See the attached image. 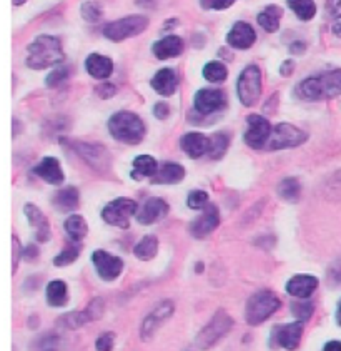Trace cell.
Returning <instances> with one entry per match:
<instances>
[{
  "label": "cell",
  "mask_w": 341,
  "mask_h": 351,
  "mask_svg": "<svg viewBox=\"0 0 341 351\" xmlns=\"http://www.w3.org/2000/svg\"><path fill=\"white\" fill-rule=\"evenodd\" d=\"M296 95L308 102L335 99L341 95V69L323 72L300 82L296 87Z\"/></svg>",
  "instance_id": "6da1fadb"
},
{
  "label": "cell",
  "mask_w": 341,
  "mask_h": 351,
  "mask_svg": "<svg viewBox=\"0 0 341 351\" xmlns=\"http://www.w3.org/2000/svg\"><path fill=\"white\" fill-rule=\"evenodd\" d=\"M27 67L34 70H44L56 67L65 60V53L62 50V44L54 35H38L37 38L27 47Z\"/></svg>",
  "instance_id": "7a4b0ae2"
},
{
  "label": "cell",
  "mask_w": 341,
  "mask_h": 351,
  "mask_svg": "<svg viewBox=\"0 0 341 351\" xmlns=\"http://www.w3.org/2000/svg\"><path fill=\"white\" fill-rule=\"evenodd\" d=\"M108 132L117 142L127 143V145H139L143 140L147 128L143 120L133 112H117L108 119Z\"/></svg>",
  "instance_id": "3957f363"
},
{
  "label": "cell",
  "mask_w": 341,
  "mask_h": 351,
  "mask_svg": "<svg viewBox=\"0 0 341 351\" xmlns=\"http://www.w3.org/2000/svg\"><path fill=\"white\" fill-rule=\"evenodd\" d=\"M281 306V300L270 290H261L250 296L245 308V318L250 326H258L272 318Z\"/></svg>",
  "instance_id": "277c9868"
},
{
  "label": "cell",
  "mask_w": 341,
  "mask_h": 351,
  "mask_svg": "<svg viewBox=\"0 0 341 351\" xmlns=\"http://www.w3.org/2000/svg\"><path fill=\"white\" fill-rule=\"evenodd\" d=\"M233 325V318L225 310H218L197 335V341L195 343H197V346L202 351L210 350L211 346L217 345L222 338H225L230 333Z\"/></svg>",
  "instance_id": "5b68a950"
},
{
  "label": "cell",
  "mask_w": 341,
  "mask_h": 351,
  "mask_svg": "<svg viewBox=\"0 0 341 351\" xmlns=\"http://www.w3.org/2000/svg\"><path fill=\"white\" fill-rule=\"evenodd\" d=\"M148 21L145 15H128V17L113 21L104 27V37L112 42H121L127 38L140 35L143 30H147Z\"/></svg>",
  "instance_id": "8992f818"
},
{
  "label": "cell",
  "mask_w": 341,
  "mask_h": 351,
  "mask_svg": "<svg viewBox=\"0 0 341 351\" xmlns=\"http://www.w3.org/2000/svg\"><path fill=\"white\" fill-rule=\"evenodd\" d=\"M237 93L245 107H253L261 95V72L257 65L243 69L237 80Z\"/></svg>",
  "instance_id": "52a82bcc"
},
{
  "label": "cell",
  "mask_w": 341,
  "mask_h": 351,
  "mask_svg": "<svg viewBox=\"0 0 341 351\" xmlns=\"http://www.w3.org/2000/svg\"><path fill=\"white\" fill-rule=\"evenodd\" d=\"M308 140L307 132L300 130L292 123H278L273 127L272 135H270L266 150H285V148L300 147Z\"/></svg>",
  "instance_id": "ba28073f"
},
{
  "label": "cell",
  "mask_w": 341,
  "mask_h": 351,
  "mask_svg": "<svg viewBox=\"0 0 341 351\" xmlns=\"http://www.w3.org/2000/svg\"><path fill=\"white\" fill-rule=\"evenodd\" d=\"M137 215V202L132 198H115L110 204H107L102 210V218L112 227L128 228L130 227V218Z\"/></svg>",
  "instance_id": "9c48e42d"
},
{
  "label": "cell",
  "mask_w": 341,
  "mask_h": 351,
  "mask_svg": "<svg viewBox=\"0 0 341 351\" xmlns=\"http://www.w3.org/2000/svg\"><path fill=\"white\" fill-rule=\"evenodd\" d=\"M70 148L84 160L90 169L97 171H105L110 169V155L108 150L100 143H87V142H69Z\"/></svg>",
  "instance_id": "30bf717a"
},
{
  "label": "cell",
  "mask_w": 341,
  "mask_h": 351,
  "mask_svg": "<svg viewBox=\"0 0 341 351\" xmlns=\"http://www.w3.org/2000/svg\"><path fill=\"white\" fill-rule=\"evenodd\" d=\"M305 323L295 322L288 325H277L270 335V345L272 348H283L286 351H295L300 346L303 337Z\"/></svg>",
  "instance_id": "8fae6325"
},
{
  "label": "cell",
  "mask_w": 341,
  "mask_h": 351,
  "mask_svg": "<svg viewBox=\"0 0 341 351\" xmlns=\"http://www.w3.org/2000/svg\"><path fill=\"white\" fill-rule=\"evenodd\" d=\"M175 313V303L172 300H163V302L156 303L154 310L143 318L142 326H140V337L143 341L150 340L152 337L156 333V330L172 318V315Z\"/></svg>",
  "instance_id": "7c38bea8"
},
{
  "label": "cell",
  "mask_w": 341,
  "mask_h": 351,
  "mask_svg": "<svg viewBox=\"0 0 341 351\" xmlns=\"http://www.w3.org/2000/svg\"><path fill=\"white\" fill-rule=\"evenodd\" d=\"M246 123H248V128H246L245 136H243L246 145L250 148H255V150H261V148H265L273 130L272 125L268 122V119L253 114L246 117Z\"/></svg>",
  "instance_id": "4fadbf2b"
},
{
  "label": "cell",
  "mask_w": 341,
  "mask_h": 351,
  "mask_svg": "<svg viewBox=\"0 0 341 351\" xmlns=\"http://www.w3.org/2000/svg\"><path fill=\"white\" fill-rule=\"evenodd\" d=\"M92 263L95 265L97 273L105 282H113L124 271V260L105 250H97L92 253Z\"/></svg>",
  "instance_id": "5bb4252c"
},
{
  "label": "cell",
  "mask_w": 341,
  "mask_h": 351,
  "mask_svg": "<svg viewBox=\"0 0 341 351\" xmlns=\"http://www.w3.org/2000/svg\"><path fill=\"white\" fill-rule=\"evenodd\" d=\"M195 110L202 115H211L226 107V95L220 88H202L195 93Z\"/></svg>",
  "instance_id": "9a60e30c"
},
{
  "label": "cell",
  "mask_w": 341,
  "mask_h": 351,
  "mask_svg": "<svg viewBox=\"0 0 341 351\" xmlns=\"http://www.w3.org/2000/svg\"><path fill=\"white\" fill-rule=\"evenodd\" d=\"M218 225H220V213H218V208L215 205L209 204L203 208L202 215L195 218L190 223V233L191 237L202 240V238H207L210 233H213Z\"/></svg>",
  "instance_id": "2e32d148"
},
{
  "label": "cell",
  "mask_w": 341,
  "mask_h": 351,
  "mask_svg": "<svg viewBox=\"0 0 341 351\" xmlns=\"http://www.w3.org/2000/svg\"><path fill=\"white\" fill-rule=\"evenodd\" d=\"M257 40V32L248 22H237L226 34V42L237 50L250 49Z\"/></svg>",
  "instance_id": "e0dca14e"
},
{
  "label": "cell",
  "mask_w": 341,
  "mask_h": 351,
  "mask_svg": "<svg viewBox=\"0 0 341 351\" xmlns=\"http://www.w3.org/2000/svg\"><path fill=\"white\" fill-rule=\"evenodd\" d=\"M168 215V204L162 198H148L142 208L137 212V221L140 225H152L155 221L163 220Z\"/></svg>",
  "instance_id": "ac0fdd59"
},
{
  "label": "cell",
  "mask_w": 341,
  "mask_h": 351,
  "mask_svg": "<svg viewBox=\"0 0 341 351\" xmlns=\"http://www.w3.org/2000/svg\"><path fill=\"white\" fill-rule=\"evenodd\" d=\"M318 288V278L313 275H295L286 283V293L293 298H309Z\"/></svg>",
  "instance_id": "d6986e66"
},
{
  "label": "cell",
  "mask_w": 341,
  "mask_h": 351,
  "mask_svg": "<svg viewBox=\"0 0 341 351\" xmlns=\"http://www.w3.org/2000/svg\"><path fill=\"white\" fill-rule=\"evenodd\" d=\"M23 213H25L27 220H29L30 227L35 230V237L40 243L50 240V225L47 217L42 213L40 208H37L34 204H27L23 206Z\"/></svg>",
  "instance_id": "ffe728a7"
},
{
  "label": "cell",
  "mask_w": 341,
  "mask_h": 351,
  "mask_svg": "<svg viewBox=\"0 0 341 351\" xmlns=\"http://www.w3.org/2000/svg\"><path fill=\"white\" fill-rule=\"evenodd\" d=\"M34 173L49 183V185H62L65 180L64 170H62L60 162L56 157H45L35 167Z\"/></svg>",
  "instance_id": "44dd1931"
},
{
  "label": "cell",
  "mask_w": 341,
  "mask_h": 351,
  "mask_svg": "<svg viewBox=\"0 0 341 351\" xmlns=\"http://www.w3.org/2000/svg\"><path fill=\"white\" fill-rule=\"evenodd\" d=\"M180 147L190 158H200L209 154L210 138L207 135L198 134V132H190L180 138Z\"/></svg>",
  "instance_id": "7402d4cb"
},
{
  "label": "cell",
  "mask_w": 341,
  "mask_h": 351,
  "mask_svg": "<svg viewBox=\"0 0 341 351\" xmlns=\"http://www.w3.org/2000/svg\"><path fill=\"white\" fill-rule=\"evenodd\" d=\"M185 44H183L182 37L178 35H168V37L160 38L156 40L154 47H152V52L158 60H167V58H174L182 56Z\"/></svg>",
  "instance_id": "603a6c76"
},
{
  "label": "cell",
  "mask_w": 341,
  "mask_h": 351,
  "mask_svg": "<svg viewBox=\"0 0 341 351\" xmlns=\"http://www.w3.org/2000/svg\"><path fill=\"white\" fill-rule=\"evenodd\" d=\"M152 88L163 97L174 95L178 88V75L174 69H162L152 79Z\"/></svg>",
  "instance_id": "cb8c5ba5"
},
{
  "label": "cell",
  "mask_w": 341,
  "mask_h": 351,
  "mask_svg": "<svg viewBox=\"0 0 341 351\" xmlns=\"http://www.w3.org/2000/svg\"><path fill=\"white\" fill-rule=\"evenodd\" d=\"M85 70L93 79L105 80L112 75L113 62L112 58L100 56V53H90L87 60H85Z\"/></svg>",
  "instance_id": "d4e9b609"
},
{
  "label": "cell",
  "mask_w": 341,
  "mask_h": 351,
  "mask_svg": "<svg viewBox=\"0 0 341 351\" xmlns=\"http://www.w3.org/2000/svg\"><path fill=\"white\" fill-rule=\"evenodd\" d=\"M185 169L180 163L168 162L160 167L155 177L152 178V183L154 185H175V183H180L185 178Z\"/></svg>",
  "instance_id": "484cf974"
},
{
  "label": "cell",
  "mask_w": 341,
  "mask_h": 351,
  "mask_svg": "<svg viewBox=\"0 0 341 351\" xmlns=\"http://www.w3.org/2000/svg\"><path fill=\"white\" fill-rule=\"evenodd\" d=\"M158 163L152 155H139L133 160V170L132 178L133 180H140V178H154L158 171Z\"/></svg>",
  "instance_id": "4316f807"
},
{
  "label": "cell",
  "mask_w": 341,
  "mask_h": 351,
  "mask_svg": "<svg viewBox=\"0 0 341 351\" xmlns=\"http://www.w3.org/2000/svg\"><path fill=\"white\" fill-rule=\"evenodd\" d=\"M281 15H283V10L278 5H268L258 14L257 22L261 29L266 30L268 34H275L278 29H280V21Z\"/></svg>",
  "instance_id": "83f0119b"
},
{
  "label": "cell",
  "mask_w": 341,
  "mask_h": 351,
  "mask_svg": "<svg viewBox=\"0 0 341 351\" xmlns=\"http://www.w3.org/2000/svg\"><path fill=\"white\" fill-rule=\"evenodd\" d=\"M80 204V193L75 186H67L62 189L60 192H57L54 197V205L57 206V210L60 212H73Z\"/></svg>",
  "instance_id": "f1b7e54d"
},
{
  "label": "cell",
  "mask_w": 341,
  "mask_h": 351,
  "mask_svg": "<svg viewBox=\"0 0 341 351\" xmlns=\"http://www.w3.org/2000/svg\"><path fill=\"white\" fill-rule=\"evenodd\" d=\"M47 303L50 306H64L69 302V290H67V283L62 280H54L47 285L45 290Z\"/></svg>",
  "instance_id": "f546056e"
},
{
  "label": "cell",
  "mask_w": 341,
  "mask_h": 351,
  "mask_svg": "<svg viewBox=\"0 0 341 351\" xmlns=\"http://www.w3.org/2000/svg\"><path fill=\"white\" fill-rule=\"evenodd\" d=\"M64 228H65V233L70 238V241H77V243H80L89 233L87 221H85V218L80 215H70L65 220Z\"/></svg>",
  "instance_id": "4dcf8cb0"
},
{
  "label": "cell",
  "mask_w": 341,
  "mask_h": 351,
  "mask_svg": "<svg viewBox=\"0 0 341 351\" xmlns=\"http://www.w3.org/2000/svg\"><path fill=\"white\" fill-rule=\"evenodd\" d=\"M277 192H278V195H280V198H283L285 202L295 204V202L300 200L301 185H300V182H298V178L288 177V178H283V180L278 183Z\"/></svg>",
  "instance_id": "1f68e13d"
},
{
  "label": "cell",
  "mask_w": 341,
  "mask_h": 351,
  "mask_svg": "<svg viewBox=\"0 0 341 351\" xmlns=\"http://www.w3.org/2000/svg\"><path fill=\"white\" fill-rule=\"evenodd\" d=\"M156 252H158V240H156V237H154V235L143 237L142 240L135 245V250H133V253H135L137 258L143 260V261L154 258V256L156 255Z\"/></svg>",
  "instance_id": "d6a6232c"
},
{
  "label": "cell",
  "mask_w": 341,
  "mask_h": 351,
  "mask_svg": "<svg viewBox=\"0 0 341 351\" xmlns=\"http://www.w3.org/2000/svg\"><path fill=\"white\" fill-rule=\"evenodd\" d=\"M288 7L295 12V15L300 21H311L316 15V3L315 0H286Z\"/></svg>",
  "instance_id": "836d02e7"
},
{
  "label": "cell",
  "mask_w": 341,
  "mask_h": 351,
  "mask_svg": "<svg viewBox=\"0 0 341 351\" xmlns=\"http://www.w3.org/2000/svg\"><path fill=\"white\" fill-rule=\"evenodd\" d=\"M230 145V138L228 135L223 134V132H217L210 136V148H209V155L210 158L213 160H220L223 155L226 154Z\"/></svg>",
  "instance_id": "e575fe53"
},
{
  "label": "cell",
  "mask_w": 341,
  "mask_h": 351,
  "mask_svg": "<svg viewBox=\"0 0 341 351\" xmlns=\"http://www.w3.org/2000/svg\"><path fill=\"white\" fill-rule=\"evenodd\" d=\"M203 77L211 84H222L223 80H226L228 77V70L223 62H209V64L203 67Z\"/></svg>",
  "instance_id": "d590c367"
},
{
  "label": "cell",
  "mask_w": 341,
  "mask_h": 351,
  "mask_svg": "<svg viewBox=\"0 0 341 351\" xmlns=\"http://www.w3.org/2000/svg\"><path fill=\"white\" fill-rule=\"evenodd\" d=\"M82 253V245L77 243V241H72L67 247L62 250L60 253L54 258V265L56 267H67V265H72Z\"/></svg>",
  "instance_id": "8d00e7d4"
},
{
  "label": "cell",
  "mask_w": 341,
  "mask_h": 351,
  "mask_svg": "<svg viewBox=\"0 0 341 351\" xmlns=\"http://www.w3.org/2000/svg\"><path fill=\"white\" fill-rule=\"evenodd\" d=\"M292 313L298 322H308L315 313V305L309 298H296L292 302Z\"/></svg>",
  "instance_id": "74e56055"
},
{
  "label": "cell",
  "mask_w": 341,
  "mask_h": 351,
  "mask_svg": "<svg viewBox=\"0 0 341 351\" xmlns=\"http://www.w3.org/2000/svg\"><path fill=\"white\" fill-rule=\"evenodd\" d=\"M85 323H89V317L85 315V311H70V313H67L64 317L58 318V325L69 330L80 328V326H84Z\"/></svg>",
  "instance_id": "f35d334b"
},
{
  "label": "cell",
  "mask_w": 341,
  "mask_h": 351,
  "mask_svg": "<svg viewBox=\"0 0 341 351\" xmlns=\"http://www.w3.org/2000/svg\"><path fill=\"white\" fill-rule=\"evenodd\" d=\"M80 14L85 21L90 23H97L102 19V7L99 2H93V0H87V2L82 3L80 7Z\"/></svg>",
  "instance_id": "ab89813d"
},
{
  "label": "cell",
  "mask_w": 341,
  "mask_h": 351,
  "mask_svg": "<svg viewBox=\"0 0 341 351\" xmlns=\"http://www.w3.org/2000/svg\"><path fill=\"white\" fill-rule=\"evenodd\" d=\"M69 79V69L65 65H58L57 69H54V72H50L47 75L45 84L49 88H57L58 85H62L64 82Z\"/></svg>",
  "instance_id": "60d3db41"
},
{
  "label": "cell",
  "mask_w": 341,
  "mask_h": 351,
  "mask_svg": "<svg viewBox=\"0 0 341 351\" xmlns=\"http://www.w3.org/2000/svg\"><path fill=\"white\" fill-rule=\"evenodd\" d=\"M187 205L191 210H203L209 205V193L203 192V190H193V192H190V195H188Z\"/></svg>",
  "instance_id": "b9f144b4"
},
{
  "label": "cell",
  "mask_w": 341,
  "mask_h": 351,
  "mask_svg": "<svg viewBox=\"0 0 341 351\" xmlns=\"http://www.w3.org/2000/svg\"><path fill=\"white\" fill-rule=\"evenodd\" d=\"M84 311H85V315L89 317V322H95V319H100L102 315H104V311H105L104 300L93 298Z\"/></svg>",
  "instance_id": "7bdbcfd3"
},
{
  "label": "cell",
  "mask_w": 341,
  "mask_h": 351,
  "mask_svg": "<svg viewBox=\"0 0 341 351\" xmlns=\"http://www.w3.org/2000/svg\"><path fill=\"white\" fill-rule=\"evenodd\" d=\"M113 345H115V333H112V331L102 333L95 341L97 351H112Z\"/></svg>",
  "instance_id": "ee69618b"
},
{
  "label": "cell",
  "mask_w": 341,
  "mask_h": 351,
  "mask_svg": "<svg viewBox=\"0 0 341 351\" xmlns=\"http://www.w3.org/2000/svg\"><path fill=\"white\" fill-rule=\"evenodd\" d=\"M237 0H200V5L205 10H225L230 9Z\"/></svg>",
  "instance_id": "f6af8a7d"
},
{
  "label": "cell",
  "mask_w": 341,
  "mask_h": 351,
  "mask_svg": "<svg viewBox=\"0 0 341 351\" xmlns=\"http://www.w3.org/2000/svg\"><path fill=\"white\" fill-rule=\"evenodd\" d=\"M327 12L331 19H341V0H327Z\"/></svg>",
  "instance_id": "bcb514c9"
},
{
  "label": "cell",
  "mask_w": 341,
  "mask_h": 351,
  "mask_svg": "<svg viewBox=\"0 0 341 351\" xmlns=\"http://www.w3.org/2000/svg\"><path fill=\"white\" fill-rule=\"evenodd\" d=\"M97 93H99V97H102V99H112L117 93V87L112 84H104L100 87H97Z\"/></svg>",
  "instance_id": "7dc6e473"
},
{
  "label": "cell",
  "mask_w": 341,
  "mask_h": 351,
  "mask_svg": "<svg viewBox=\"0 0 341 351\" xmlns=\"http://www.w3.org/2000/svg\"><path fill=\"white\" fill-rule=\"evenodd\" d=\"M154 115L156 117V119L165 120L167 117L170 115V107H168V104H165V102L155 104V107H154Z\"/></svg>",
  "instance_id": "c3c4849f"
},
{
  "label": "cell",
  "mask_w": 341,
  "mask_h": 351,
  "mask_svg": "<svg viewBox=\"0 0 341 351\" xmlns=\"http://www.w3.org/2000/svg\"><path fill=\"white\" fill-rule=\"evenodd\" d=\"M12 245H14V271H15L19 267V261H21V258L23 256V252L21 247V241H19L17 237L12 238Z\"/></svg>",
  "instance_id": "681fc988"
},
{
  "label": "cell",
  "mask_w": 341,
  "mask_h": 351,
  "mask_svg": "<svg viewBox=\"0 0 341 351\" xmlns=\"http://www.w3.org/2000/svg\"><path fill=\"white\" fill-rule=\"evenodd\" d=\"M293 70H295V62H293V60H285L283 65H280V73L283 77L292 75Z\"/></svg>",
  "instance_id": "f907efd6"
},
{
  "label": "cell",
  "mask_w": 341,
  "mask_h": 351,
  "mask_svg": "<svg viewBox=\"0 0 341 351\" xmlns=\"http://www.w3.org/2000/svg\"><path fill=\"white\" fill-rule=\"evenodd\" d=\"M23 256L27 260H35L38 256V248L34 247V245H29L27 248H23Z\"/></svg>",
  "instance_id": "816d5d0a"
},
{
  "label": "cell",
  "mask_w": 341,
  "mask_h": 351,
  "mask_svg": "<svg viewBox=\"0 0 341 351\" xmlns=\"http://www.w3.org/2000/svg\"><path fill=\"white\" fill-rule=\"evenodd\" d=\"M305 50H307V44H305V42H301V40L293 42V44L290 45V52H292V53H303Z\"/></svg>",
  "instance_id": "f5cc1de1"
},
{
  "label": "cell",
  "mask_w": 341,
  "mask_h": 351,
  "mask_svg": "<svg viewBox=\"0 0 341 351\" xmlns=\"http://www.w3.org/2000/svg\"><path fill=\"white\" fill-rule=\"evenodd\" d=\"M323 351H341V341L338 340L328 341L327 345L323 346Z\"/></svg>",
  "instance_id": "db71d44e"
},
{
  "label": "cell",
  "mask_w": 341,
  "mask_h": 351,
  "mask_svg": "<svg viewBox=\"0 0 341 351\" xmlns=\"http://www.w3.org/2000/svg\"><path fill=\"white\" fill-rule=\"evenodd\" d=\"M336 323L341 326V300L338 302V306H336Z\"/></svg>",
  "instance_id": "11a10c76"
},
{
  "label": "cell",
  "mask_w": 341,
  "mask_h": 351,
  "mask_svg": "<svg viewBox=\"0 0 341 351\" xmlns=\"http://www.w3.org/2000/svg\"><path fill=\"white\" fill-rule=\"evenodd\" d=\"M27 2V0H14V5H22V3H25Z\"/></svg>",
  "instance_id": "9f6ffc18"
},
{
  "label": "cell",
  "mask_w": 341,
  "mask_h": 351,
  "mask_svg": "<svg viewBox=\"0 0 341 351\" xmlns=\"http://www.w3.org/2000/svg\"><path fill=\"white\" fill-rule=\"evenodd\" d=\"M202 270H203V265L197 263V271H202Z\"/></svg>",
  "instance_id": "6f0895ef"
}]
</instances>
